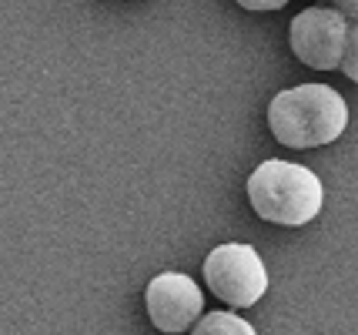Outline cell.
<instances>
[{
	"label": "cell",
	"instance_id": "obj_8",
	"mask_svg": "<svg viewBox=\"0 0 358 335\" xmlns=\"http://www.w3.org/2000/svg\"><path fill=\"white\" fill-rule=\"evenodd\" d=\"M234 3L251 10V14H268V10H281L288 0H234Z\"/></svg>",
	"mask_w": 358,
	"mask_h": 335
},
{
	"label": "cell",
	"instance_id": "obj_4",
	"mask_svg": "<svg viewBox=\"0 0 358 335\" xmlns=\"http://www.w3.org/2000/svg\"><path fill=\"white\" fill-rule=\"evenodd\" d=\"M348 37V17L335 7H308L292 20V54L312 71H338Z\"/></svg>",
	"mask_w": 358,
	"mask_h": 335
},
{
	"label": "cell",
	"instance_id": "obj_5",
	"mask_svg": "<svg viewBox=\"0 0 358 335\" xmlns=\"http://www.w3.org/2000/svg\"><path fill=\"white\" fill-rule=\"evenodd\" d=\"M144 305H148V319L155 322V329H161V332H185V329H194V322L201 319L204 295L191 275L164 271V275L148 282Z\"/></svg>",
	"mask_w": 358,
	"mask_h": 335
},
{
	"label": "cell",
	"instance_id": "obj_6",
	"mask_svg": "<svg viewBox=\"0 0 358 335\" xmlns=\"http://www.w3.org/2000/svg\"><path fill=\"white\" fill-rule=\"evenodd\" d=\"M194 332H201V335H215V332L255 335V329H251V322L238 319L231 312H208V315H201V319L194 322Z\"/></svg>",
	"mask_w": 358,
	"mask_h": 335
},
{
	"label": "cell",
	"instance_id": "obj_2",
	"mask_svg": "<svg viewBox=\"0 0 358 335\" xmlns=\"http://www.w3.org/2000/svg\"><path fill=\"white\" fill-rule=\"evenodd\" d=\"M248 201L258 218L281 228H301L318 218L325 188L315 171L292 161H262L248 178Z\"/></svg>",
	"mask_w": 358,
	"mask_h": 335
},
{
	"label": "cell",
	"instance_id": "obj_3",
	"mask_svg": "<svg viewBox=\"0 0 358 335\" xmlns=\"http://www.w3.org/2000/svg\"><path fill=\"white\" fill-rule=\"evenodd\" d=\"M204 282L231 308H248L268 292V269L251 245H218L204 258Z\"/></svg>",
	"mask_w": 358,
	"mask_h": 335
},
{
	"label": "cell",
	"instance_id": "obj_7",
	"mask_svg": "<svg viewBox=\"0 0 358 335\" xmlns=\"http://www.w3.org/2000/svg\"><path fill=\"white\" fill-rule=\"evenodd\" d=\"M342 71L348 80L358 84V17L348 20V37H345V54H342Z\"/></svg>",
	"mask_w": 358,
	"mask_h": 335
},
{
	"label": "cell",
	"instance_id": "obj_1",
	"mask_svg": "<svg viewBox=\"0 0 358 335\" xmlns=\"http://www.w3.org/2000/svg\"><path fill=\"white\" fill-rule=\"evenodd\" d=\"M348 128V104L328 84H298L271 97L268 104V131L285 148H322L342 138Z\"/></svg>",
	"mask_w": 358,
	"mask_h": 335
},
{
	"label": "cell",
	"instance_id": "obj_9",
	"mask_svg": "<svg viewBox=\"0 0 358 335\" xmlns=\"http://www.w3.org/2000/svg\"><path fill=\"white\" fill-rule=\"evenodd\" d=\"M318 3H325V7H335V10H342L348 20L358 17V0H318Z\"/></svg>",
	"mask_w": 358,
	"mask_h": 335
}]
</instances>
